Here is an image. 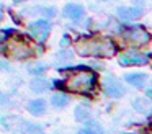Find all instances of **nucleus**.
<instances>
[{
	"mask_svg": "<svg viewBox=\"0 0 152 134\" xmlns=\"http://www.w3.org/2000/svg\"><path fill=\"white\" fill-rule=\"evenodd\" d=\"M77 51L83 56H111L115 44L110 39H87L77 42Z\"/></svg>",
	"mask_w": 152,
	"mask_h": 134,
	"instance_id": "nucleus-1",
	"label": "nucleus"
},
{
	"mask_svg": "<svg viewBox=\"0 0 152 134\" xmlns=\"http://www.w3.org/2000/svg\"><path fill=\"white\" fill-rule=\"evenodd\" d=\"M62 13H64V16H67L69 20L77 21V20H80L83 16L85 10H83V7L80 5V3H67V5L64 7Z\"/></svg>",
	"mask_w": 152,
	"mask_h": 134,
	"instance_id": "nucleus-9",
	"label": "nucleus"
},
{
	"mask_svg": "<svg viewBox=\"0 0 152 134\" xmlns=\"http://www.w3.org/2000/svg\"><path fill=\"white\" fill-rule=\"evenodd\" d=\"M51 103H53L56 108H64L67 103H69V98H67V95H64V93H54L53 98H51Z\"/></svg>",
	"mask_w": 152,
	"mask_h": 134,
	"instance_id": "nucleus-15",
	"label": "nucleus"
},
{
	"mask_svg": "<svg viewBox=\"0 0 152 134\" xmlns=\"http://www.w3.org/2000/svg\"><path fill=\"white\" fill-rule=\"evenodd\" d=\"M7 100H8V98L5 97V95H2V93H0V106H5V103H7Z\"/></svg>",
	"mask_w": 152,
	"mask_h": 134,
	"instance_id": "nucleus-18",
	"label": "nucleus"
},
{
	"mask_svg": "<svg viewBox=\"0 0 152 134\" xmlns=\"http://www.w3.org/2000/svg\"><path fill=\"white\" fill-rule=\"evenodd\" d=\"M147 97H149V98H152V85L147 88Z\"/></svg>",
	"mask_w": 152,
	"mask_h": 134,
	"instance_id": "nucleus-20",
	"label": "nucleus"
},
{
	"mask_svg": "<svg viewBox=\"0 0 152 134\" xmlns=\"http://www.w3.org/2000/svg\"><path fill=\"white\" fill-rule=\"evenodd\" d=\"M126 82L134 87H144L145 82H147V75L142 74V72H132V74H126L124 75Z\"/></svg>",
	"mask_w": 152,
	"mask_h": 134,
	"instance_id": "nucleus-11",
	"label": "nucleus"
},
{
	"mask_svg": "<svg viewBox=\"0 0 152 134\" xmlns=\"http://www.w3.org/2000/svg\"><path fill=\"white\" fill-rule=\"evenodd\" d=\"M49 29H51V26L46 20H38V21H33L30 25L31 36H33L34 39H38V41H44L46 36L49 34Z\"/></svg>",
	"mask_w": 152,
	"mask_h": 134,
	"instance_id": "nucleus-8",
	"label": "nucleus"
},
{
	"mask_svg": "<svg viewBox=\"0 0 152 134\" xmlns=\"http://www.w3.org/2000/svg\"><path fill=\"white\" fill-rule=\"evenodd\" d=\"M123 38H124L129 44L142 46V44H147L149 42L151 34H149L144 28H141V26H129V28L123 29Z\"/></svg>",
	"mask_w": 152,
	"mask_h": 134,
	"instance_id": "nucleus-4",
	"label": "nucleus"
},
{
	"mask_svg": "<svg viewBox=\"0 0 152 134\" xmlns=\"http://www.w3.org/2000/svg\"><path fill=\"white\" fill-rule=\"evenodd\" d=\"M0 18H2V13H0Z\"/></svg>",
	"mask_w": 152,
	"mask_h": 134,
	"instance_id": "nucleus-22",
	"label": "nucleus"
},
{
	"mask_svg": "<svg viewBox=\"0 0 152 134\" xmlns=\"http://www.w3.org/2000/svg\"><path fill=\"white\" fill-rule=\"evenodd\" d=\"M48 85H49V83H48V80H44V78H41V77H34L33 80H31L30 87H31V90L41 93V92H44L48 88Z\"/></svg>",
	"mask_w": 152,
	"mask_h": 134,
	"instance_id": "nucleus-14",
	"label": "nucleus"
},
{
	"mask_svg": "<svg viewBox=\"0 0 152 134\" xmlns=\"http://www.w3.org/2000/svg\"><path fill=\"white\" fill-rule=\"evenodd\" d=\"M74 114H75L77 121H88V118H90V111L87 106H77L74 110Z\"/></svg>",
	"mask_w": 152,
	"mask_h": 134,
	"instance_id": "nucleus-16",
	"label": "nucleus"
},
{
	"mask_svg": "<svg viewBox=\"0 0 152 134\" xmlns=\"http://www.w3.org/2000/svg\"><path fill=\"white\" fill-rule=\"evenodd\" d=\"M132 108L139 111L141 114H149L152 111V103L147 98H134L132 100Z\"/></svg>",
	"mask_w": 152,
	"mask_h": 134,
	"instance_id": "nucleus-12",
	"label": "nucleus"
},
{
	"mask_svg": "<svg viewBox=\"0 0 152 134\" xmlns=\"http://www.w3.org/2000/svg\"><path fill=\"white\" fill-rule=\"evenodd\" d=\"M77 134H95V133H93V131H90L88 127H87V129H82V131H79Z\"/></svg>",
	"mask_w": 152,
	"mask_h": 134,
	"instance_id": "nucleus-19",
	"label": "nucleus"
},
{
	"mask_svg": "<svg viewBox=\"0 0 152 134\" xmlns=\"http://www.w3.org/2000/svg\"><path fill=\"white\" fill-rule=\"evenodd\" d=\"M95 85V74L90 70H79L67 78L66 88L70 92H77V93H87L90 92Z\"/></svg>",
	"mask_w": 152,
	"mask_h": 134,
	"instance_id": "nucleus-2",
	"label": "nucleus"
},
{
	"mask_svg": "<svg viewBox=\"0 0 152 134\" xmlns=\"http://www.w3.org/2000/svg\"><path fill=\"white\" fill-rule=\"evenodd\" d=\"M28 111H30L31 114H34V116H39V114H43L44 111H46V101L41 100V98L31 100L30 103H28Z\"/></svg>",
	"mask_w": 152,
	"mask_h": 134,
	"instance_id": "nucleus-13",
	"label": "nucleus"
},
{
	"mask_svg": "<svg viewBox=\"0 0 152 134\" xmlns=\"http://www.w3.org/2000/svg\"><path fill=\"white\" fill-rule=\"evenodd\" d=\"M8 52H10L12 57L15 59H25L28 57V56L31 54V49L30 46L25 42L23 38H17V39H12L10 42H8Z\"/></svg>",
	"mask_w": 152,
	"mask_h": 134,
	"instance_id": "nucleus-5",
	"label": "nucleus"
},
{
	"mask_svg": "<svg viewBox=\"0 0 152 134\" xmlns=\"http://www.w3.org/2000/svg\"><path fill=\"white\" fill-rule=\"evenodd\" d=\"M2 123H4V126L10 127L20 134H43V129H41L39 124L30 123V121H25L17 116H5Z\"/></svg>",
	"mask_w": 152,
	"mask_h": 134,
	"instance_id": "nucleus-3",
	"label": "nucleus"
},
{
	"mask_svg": "<svg viewBox=\"0 0 152 134\" xmlns=\"http://www.w3.org/2000/svg\"><path fill=\"white\" fill-rule=\"evenodd\" d=\"M0 44H2V38H0Z\"/></svg>",
	"mask_w": 152,
	"mask_h": 134,
	"instance_id": "nucleus-21",
	"label": "nucleus"
},
{
	"mask_svg": "<svg viewBox=\"0 0 152 134\" xmlns=\"http://www.w3.org/2000/svg\"><path fill=\"white\" fill-rule=\"evenodd\" d=\"M118 61L121 65H139V64H145L147 62V56H144L142 52L128 51V52L119 54Z\"/></svg>",
	"mask_w": 152,
	"mask_h": 134,
	"instance_id": "nucleus-7",
	"label": "nucleus"
},
{
	"mask_svg": "<svg viewBox=\"0 0 152 134\" xmlns=\"http://www.w3.org/2000/svg\"><path fill=\"white\" fill-rule=\"evenodd\" d=\"M103 92L111 98H121L124 95V87L123 83L115 77H105L103 80Z\"/></svg>",
	"mask_w": 152,
	"mask_h": 134,
	"instance_id": "nucleus-6",
	"label": "nucleus"
},
{
	"mask_svg": "<svg viewBox=\"0 0 152 134\" xmlns=\"http://www.w3.org/2000/svg\"><path fill=\"white\" fill-rule=\"evenodd\" d=\"M142 15V10L139 7H121L118 10V16L121 20H126V21H131V20H136Z\"/></svg>",
	"mask_w": 152,
	"mask_h": 134,
	"instance_id": "nucleus-10",
	"label": "nucleus"
},
{
	"mask_svg": "<svg viewBox=\"0 0 152 134\" xmlns=\"http://www.w3.org/2000/svg\"><path fill=\"white\" fill-rule=\"evenodd\" d=\"M66 52L67 51H61L59 54H57V57H59V59H70V57H72V52H69V54H66Z\"/></svg>",
	"mask_w": 152,
	"mask_h": 134,
	"instance_id": "nucleus-17",
	"label": "nucleus"
}]
</instances>
